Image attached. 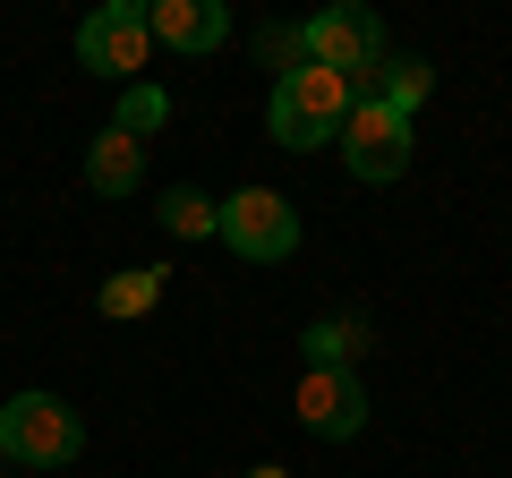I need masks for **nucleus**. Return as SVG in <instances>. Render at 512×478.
Wrapping results in <instances>:
<instances>
[{"label": "nucleus", "mask_w": 512, "mask_h": 478, "mask_svg": "<svg viewBox=\"0 0 512 478\" xmlns=\"http://www.w3.org/2000/svg\"><path fill=\"white\" fill-rule=\"evenodd\" d=\"M342 120H350V86L333 69H291V77H274V103H265V129H274V146H291V154H308V146H325V137H342Z\"/></svg>", "instance_id": "1"}, {"label": "nucleus", "mask_w": 512, "mask_h": 478, "mask_svg": "<svg viewBox=\"0 0 512 478\" xmlns=\"http://www.w3.org/2000/svg\"><path fill=\"white\" fill-rule=\"evenodd\" d=\"M86 427L60 393H18V402L0 410V461H18V470H69Z\"/></svg>", "instance_id": "2"}, {"label": "nucleus", "mask_w": 512, "mask_h": 478, "mask_svg": "<svg viewBox=\"0 0 512 478\" xmlns=\"http://www.w3.org/2000/svg\"><path fill=\"white\" fill-rule=\"evenodd\" d=\"M222 248L248 257V265H282L299 248V205L282 188H239V197H222Z\"/></svg>", "instance_id": "3"}, {"label": "nucleus", "mask_w": 512, "mask_h": 478, "mask_svg": "<svg viewBox=\"0 0 512 478\" xmlns=\"http://www.w3.org/2000/svg\"><path fill=\"white\" fill-rule=\"evenodd\" d=\"M146 52H154V35H146V9H137V0H103V9L77 26V60H86L94 77H120V86H137Z\"/></svg>", "instance_id": "4"}, {"label": "nucleus", "mask_w": 512, "mask_h": 478, "mask_svg": "<svg viewBox=\"0 0 512 478\" xmlns=\"http://www.w3.org/2000/svg\"><path fill=\"white\" fill-rule=\"evenodd\" d=\"M342 163L359 171L367 188L402 180V171H410V120H402L393 103H350V120H342Z\"/></svg>", "instance_id": "5"}, {"label": "nucleus", "mask_w": 512, "mask_h": 478, "mask_svg": "<svg viewBox=\"0 0 512 478\" xmlns=\"http://www.w3.org/2000/svg\"><path fill=\"white\" fill-rule=\"evenodd\" d=\"M299 427L325 436V444H350L367 427V385L350 368H308L299 376Z\"/></svg>", "instance_id": "6"}, {"label": "nucleus", "mask_w": 512, "mask_h": 478, "mask_svg": "<svg viewBox=\"0 0 512 478\" xmlns=\"http://www.w3.org/2000/svg\"><path fill=\"white\" fill-rule=\"evenodd\" d=\"M146 35L197 60V52H222V43H231V9H222V0H154Z\"/></svg>", "instance_id": "7"}, {"label": "nucleus", "mask_w": 512, "mask_h": 478, "mask_svg": "<svg viewBox=\"0 0 512 478\" xmlns=\"http://www.w3.org/2000/svg\"><path fill=\"white\" fill-rule=\"evenodd\" d=\"M137 180H146V137H128L120 120H111L86 146V188L94 197H137Z\"/></svg>", "instance_id": "8"}, {"label": "nucleus", "mask_w": 512, "mask_h": 478, "mask_svg": "<svg viewBox=\"0 0 512 478\" xmlns=\"http://www.w3.org/2000/svg\"><path fill=\"white\" fill-rule=\"evenodd\" d=\"M154 299H163V265H128V274H111L103 291H94V308L120 325V316H146Z\"/></svg>", "instance_id": "9"}, {"label": "nucleus", "mask_w": 512, "mask_h": 478, "mask_svg": "<svg viewBox=\"0 0 512 478\" xmlns=\"http://www.w3.org/2000/svg\"><path fill=\"white\" fill-rule=\"evenodd\" d=\"M163 231L171 239H222V205L214 197H205V188H171V197H163Z\"/></svg>", "instance_id": "10"}, {"label": "nucleus", "mask_w": 512, "mask_h": 478, "mask_svg": "<svg viewBox=\"0 0 512 478\" xmlns=\"http://www.w3.org/2000/svg\"><path fill=\"white\" fill-rule=\"evenodd\" d=\"M427 94H436V69H427L419 52H393V60H384V86H376V103H393V111L410 120V111H419Z\"/></svg>", "instance_id": "11"}, {"label": "nucleus", "mask_w": 512, "mask_h": 478, "mask_svg": "<svg viewBox=\"0 0 512 478\" xmlns=\"http://www.w3.org/2000/svg\"><path fill=\"white\" fill-rule=\"evenodd\" d=\"M163 120H171V94H163V86H146V77L120 86V129H128V137H154Z\"/></svg>", "instance_id": "12"}, {"label": "nucleus", "mask_w": 512, "mask_h": 478, "mask_svg": "<svg viewBox=\"0 0 512 478\" xmlns=\"http://www.w3.org/2000/svg\"><path fill=\"white\" fill-rule=\"evenodd\" d=\"M350 350H359V325H350V316H316L308 325V368H350Z\"/></svg>", "instance_id": "13"}, {"label": "nucleus", "mask_w": 512, "mask_h": 478, "mask_svg": "<svg viewBox=\"0 0 512 478\" xmlns=\"http://www.w3.org/2000/svg\"><path fill=\"white\" fill-rule=\"evenodd\" d=\"M256 60H265V69H308V43H299V26H256Z\"/></svg>", "instance_id": "14"}, {"label": "nucleus", "mask_w": 512, "mask_h": 478, "mask_svg": "<svg viewBox=\"0 0 512 478\" xmlns=\"http://www.w3.org/2000/svg\"><path fill=\"white\" fill-rule=\"evenodd\" d=\"M239 478H291V470H274V461H256V470H239Z\"/></svg>", "instance_id": "15"}]
</instances>
